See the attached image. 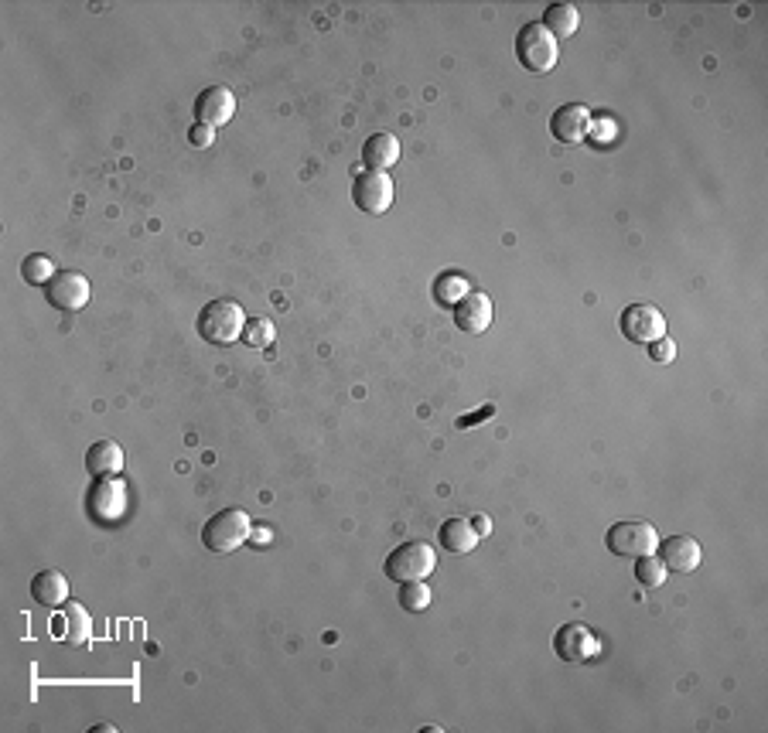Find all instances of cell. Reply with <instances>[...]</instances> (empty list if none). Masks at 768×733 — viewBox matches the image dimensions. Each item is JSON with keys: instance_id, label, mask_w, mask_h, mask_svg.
<instances>
[{"instance_id": "obj_3", "label": "cell", "mask_w": 768, "mask_h": 733, "mask_svg": "<svg viewBox=\"0 0 768 733\" xmlns=\"http://www.w3.org/2000/svg\"><path fill=\"white\" fill-rule=\"evenodd\" d=\"M437 566V553L431 543H424V539H410V543L396 546L390 556H386L383 570L386 577L396 580V583H410V580H424L431 577Z\"/></svg>"}, {"instance_id": "obj_12", "label": "cell", "mask_w": 768, "mask_h": 733, "mask_svg": "<svg viewBox=\"0 0 768 733\" xmlns=\"http://www.w3.org/2000/svg\"><path fill=\"white\" fill-rule=\"evenodd\" d=\"M550 133L560 144H581L591 133V113L581 103H564L557 113L550 116Z\"/></svg>"}, {"instance_id": "obj_26", "label": "cell", "mask_w": 768, "mask_h": 733, "mask_svg": "<svg viewBox=\"0 0 768 733\" xmlns=\"http://www.w3.org/2000/svg\"><path fill=\"white\" fill-rule=\"evenodd\" d=\"M649 358L652 362H659V365H670L673 358H676V341H670V338H656V341H649Z\"/></svg>"}, {"instance_id": "obj_27", "label": "cell", "mask_w": 768, "mask_h": 733, "mask_svg": "<svg viewBox=\"0 0 768 733\" xmlns=\"http://www.w3.org/2000/svg\"><path fill=\"white\" fill-rule=\"evenodd\" d=\"M212 140H216V130L205 127V123H195V127L188 130V144L192 147H212Z\"/></svg>"}, {"instance_id": "obj_2", "label": "cell", "mask_w": 768, "mask_h": 733, "mask_svg": "<svg viewBox=\"0 0 768 733\" xmlns=\"http://www.w3.org/2000/svg\"><path fill=\"white\" fill-rule=\"evenodd\" d=\"M253 536V522L243 508H222L202 526V543L209 553H233L243 543H250Z\"/></svg>"}, {"instance_id": "obj_15", "label": "cell", "mask_w": 768, "mask_h": 733, "mask_svg": "<svg viewBox=\"0 0 768 733\" xmlns=\"http://www.w3.org/2000/svg\"><path fill=\"white\" fill-rule=\"evenodd\" d=\"M55 638H62L69 648H82L89 641V614L82 604L65 601V611L52 621Z\"/></svg>"}, {"instance_id": "obj_22", "label": "cell", "mask_w": 768, "mask_h": 733, "mask_svg": "<svg viewBox=\"0 0 768 733\" xmlns=\"http://www.w3.org/2000/svg\"><path fill=\"white\" fill-rule=\"evenodd\" d=\"M431 601H434V594H431V587H427L424 580L400 583V607H403L407 614L427 611V607H431Z\"/></svg>"}, {"instance_id": "obj_13", "label": "cell", "mask_w": 768, "mask_h": 733, "mask_svg": "<svg viewBox=\"0 0 768 733\" xmlns=\"http://www.w3.org/2000/svg\"><path fill=\"white\" fill-rule=\"evenodd\" d=\"M492 314H495L492 301L485 294H478V290L465 294L458 304H454V324H458L461 331H468V335H482V331H489Z\"/></svg>"}, {"instance_id": "obj_8", "label": "cell", "mask_w": 768, "mask_h": 733, "mask_svg": "<svg viewBox=\"0 0 768 733\" xmlns=\"http://www.w3.org/2000/svg\"><path fill=\"white\" fill-rule=\"evenodd\" d=\"M352 202L369 215H383L393 205V178L386 171H359L352 185Z\"/></svg>"}, {"instance_id": "obj_19", "label": "cell", "mask_w": 768, "mask_h": 733, "mask_svg": "<svg viewBox=\"0 0 768 733\" xmlns=\"http://www.w3.org/2000/svg\"><path fill=\"white\" fill-rule=\"evenodd\" d=\"M31 597H35L41 607H59L69 601V580H65L59 570H41L35 573V580H31Z\"/></svg>"}, {"instance_id": "obj_28", "label": "cell", "mask_w": 768, "mask_h": 733, "mask_svg": "<svg viewBox=\"0 0 768 733\" xmlns=\"http://www.w3.org/2000/svg\"><path fill=\"white\" fill-rule=\"evenodd\" d=\"M495 413V406H482L478 413H472V416H458V430H468V427H478L482 420H489V416Z\"/></svg>"}, {"instance_id": "obj_25", "label": "cell", "mask_w": 768, "mask_h": 733, "mask_svg": "<svg viewBox=\"0 0 768 733\" xmlns=\"http://www.w3.org/2000/svg\"><path fill=\"white\" fill-rule=\"evenodd\" d=\"M274 335H277V328H274V321L270 318H250L246 321V331H243V345L267 348L270 341H274Z\"/></svg>"}, {"instance_id": "obj_14", "label": "cell", "mask_w": 768, "mask_h": 733, "mask_svg": "<svg viewBox=\"0 0 768 733\" xmlns=\"http://www.w3.org/2000/svg\"><path fill=\"white\" fill-rule=\"evenodd\" d=\"M89 505H93V515L99 522H113L123 515V505H127V488L117 478H99V485L89 495Z\"/></svg>"}, {"instance_id": "obj_11", "label": "cell", "mask_w": 768, "mask_h": 733, "mask_svg": "<svg viewBox=\"0 0 768 733\" xmlns=\"http://www.w3.org/2000/svg\"><path fill=\"white\" fill-rule=\"evenodd\" d=\"M656 553L666 570H673V573H693L700 566V560H704V549H700V543L693 536L663 539V543L656 546Z\"/></svg>"}, {"instance_id": "obj_7", "label": "cell", "mask_w": 768, "mask_h": 733, "mask_svg": "<svg viewBox=\"0 0 768 733\" xmlns=\"http://www.w3.org/2000/svg\"><path fill=\"white\" fill-rule=\"evenodd\" d=\"M553 652L564 658V662H571V665H584V662H591V658L601 652V641L588 628V624L567 621L564 628L553 635Z\"/></svg>"}, {"instance_id": "obj_23", "label": "cell", "mask_w": 768, "mask_h": 733, "mask_svg": "<svg viewBox=\"0 0 768 733\" xmlns=\"http://www.w3.org/2000/svg\"><path fill=\"white\" fill-rule=\"evenodd\" d=\"M666 573H670V570H666L663 560H659L656 553H652V556H639V560H635V580H639V587H646V590L663 587Z\"/></svg>"}, {"instance_id": "obj_9", "label": "cell", "mask_w": 768, "mask_h": 733, "mask_svg": "<svg viewBox=\"0 0 768 733\" xmlns=\"http://www.w3.org/2000/svg\"><path fill=\"white\" fill-rule=\"evenodd\" d=\"M622 335L625 341H632V345H649V341L663 338L666 335V318L659 307L652 304H632L622 311Z\"/></svg>"}, {"instance_id": "obj_17", "label": "cell", "mask_w": 768, "mask_h": 733, "mask_svg": "<svg viewBox=\"0 0 768 733\" xmlns=\"http://www.w3.org/2000/svg\"><path fill=\"white\" fill-rule=\"evenodd\" d=\"M437 539H441V549H448V553H454V556H465L478 546V539L482 536L475 532L472 519H448V522H441Z\"/></svg>"}, {"instance_id": "obj_20", "label": "cell", "mask_w": 768, "mask_h": 733, "mask_svg": "<svg viewBox=\"0 0 768 733\" xmlns=\"http://www.w3.org/2000/svg\"><path fill=\"white\" fill-rule=\"evenodd\" d=\"M540 24L553 38H571L577 35V28H581V11H577L574 4H550L547 11H543Z\"/></svg>"}, {"instance_id": "obj_16", "label": "cell", "mask_w": 768, "mask_h": 733, "mask_svg": "<svg viewBox=\"0 0 768 733\" xmlns=\"http://www.w3.org/2000/svg\"><path fill=\"white\" fill-rule=\"evenodd\" d=\"M86 471L93 478H117L123 471V447L117 440H96L86 451Z\"/></svg>"}, {"instance_id": "obj_21", "label": "cell", "mask_w": 768, "mask_h": 733, "mask_svg": "<svg viewBox=\"0 0 768 733\" xmlns=\"http://www.w3.org/2000/svg\"><path fill=\"white\" fill-rule=\"evenodd\" d=\"M465 294H472V283L461 277V273H444V277L434 280V301L441 307H454Z\"/></svg>"}, {"instance_id": "obj_30", "label": "cell", "mask_w": 768, "mask_h": 733, "mask_svg": "<svg viewBox=\"0 0 768 733\" xmlns=\"http://www.w3.org/2000/svg\"><path fill=\"white\" fill-rule=\"evenodd\" d=\"M472 526H475V532H478V536H485V532H489V519H482V515H475V519H472Z\"/></svg>"}, {"instance_id": "obj_5", "label": "cell", "mask_w": 768, "mask_h": 733, "mask_svg": "<svg viewBox=\"0 0 768 733\" xmlns=\"http://www.w3.org/2000/svg\"><path fill=\"white\" fill-rule=\"evenodd\" d=\"M605 543L618 560H639V556H652L659 546V532L649 522H618L608 529Z\"/></svg>"}, {"instance_id": "obj_18", "label": "cell", "mask_w": 768, "mask_h": 733, "mask_svg": "<svg viewBox=\"0 0 768 733\" xmlns=\"http://www.w3.org/2000/svg\"><path fill=\"white\" fill-rule=\"evenodd\" d=\"M362 161L369 164V171H386L400 161V140L393 133H373L362 144Z\"/></svg>"}, {"instance_id": "obj_10", "label": "cell", "mask_w": 768, "mask_h": 733, "mask_svg": "<svg viewBox=\"0 0 768 733\" xmlns=\"http://www.w3.org/2000/svg\"><path fill=\"white\" fill-rule=\"evenodd\" d=\"M236 113V96L229 93L226 86H209L202 96L195 99V120L205 123V127H226Z\"/></svg>"}, {"instance_id": "obj_29", "label": "cell", "mask_w": 768, "mask_h": 733, "mask_svg": "<svg viewBox=\"0 0 768 733\" xmlns=\"http://www.w3.org/2000/svg\"><path fill=\"white\" fill-rule=\"evenodd\" d=\"M250 539H256V543H260V546H263V543H267V539H270V529H267V526H256Z\"/></svg>"}, {"instance_id": "obj_24", "label": "cell", "mask_w": 768, "mask_h": 733, "mask_svg": "<svg viewBox=\"0 0 768 733\" xmlns=\"http://www.w3.org/2000/svg\"><path fill=\"white\" fill-rule=\"evenodd\" d=\"M21 277L28 283H52L55 263L48 260L45 253H31V256H24V263H21Z\"/></svg>"}, {"instance_id": "obj_4", "label": "cell", "mask_w": 768, "mask_h": 733, "mask_svg": "<svg viewBox=\"0 0 768 733\" xmlns=\"http://www.w3.org/2000/svg\"><path fill=\"white\" fill-rule=\"evenodd\" d=\"M516 55L519 62H523V69L543 76V72H550L553 65H557L560 45L540 21H533V24H523V31L516 35Z\"/></svg>"}, {"instance_id": "obj_6", "label": "cell", "mask_w": 768, "mask_h": 733, "mask_svg": "<svg viewBox=\"0 0 768 733\" xmlns=\"http://www.w3.org/2000/svg\"><path fill=\"white\" fill-rule=\"evenodd\" d=\"M89 294H93V287H89L86 273H79V270H59L52 277V283L45 287L48 304L65 314L82 311V307L89 304Z\"/></svg>"}, {"instance_id": "obj_1", "label": "cell", "mask_w": 768, "mask_h": 733, "mask_svg": "<svg viewBox=\"0 0 768 733\" xmlns=\"http://www.w3.org/2000/svg\"><path fill=\"white\" fill-rule=\"evenodd\" d=\"M195 328L198 335H202V341H209V345H219V348L236 345L246 331V311L236 301H212L202 307Z\"/></svg>"}]
</instances>
